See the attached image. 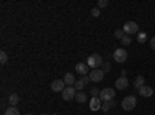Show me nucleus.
Wrapping results in <instances>:
<instances>
[{
  "label": "nucleus",
  "instance_id": "9",
  "mask_svg": "<svg viewBox=\"0 0 155 115\" xmlns=\"http://www.w3.org/2000/svg\"><path fill=\"white\" fill-rule=\"evenodd\" d=\"M115 87L118 89V90H124V89L129 87V79L126 76H120V78L115 81Z\"/></svg>",
  "mask_w": 155,
  "mask_h": 115
},
{
  "label": "nucleus",
  "instance_id": "27",
  "mask_svg": "<svg viewBox=\"0 0 155 115\" xmlns=\"http://www.w3.org/2000/svg\"><path fill=\"white\" fill-rule=\"evenodd\" d=\"M90 93H92L93 96H99V93H101V90H98L96 87H92V90H90Z\"/></svg>",
  "mask_w": 155,
  "mask_h": 115
},
{
  "label": "nucleus",
  "instance_id": "17",
  "mask_svg": "<svg viewBox=\"0 0 155 115\" xmlns=\"http://www.w3.org/2000/svg\"><path fill=\"white\" fill-rule=\"evenodd\" d=\"M5 115H20V110H19L17 107H12V106H9V107L5 110Z\"/></svg>",
  "mask_w": 155,
  "mask_h": 115
},
{
  "label": "nucleus",
  "instance_id": "13",
  "mask_svg": "<svg viewBox=\"0 0 155 115\" xmlns=\"http://www.w3.org/2000/svg\"><path fill=\"white\" fill-rule=\"evenodd\" d=\"M64 83L67 84V87H73L74 83H76L74 75H71V73H65V76H64Z\"/></svg>",
  "mask_w": 155,
  "mask_h": 115
},
{
  "label": "nucleus",
  "instance_id": "25",
  "mask_svg": "<svg viewBox=\"0 0 155 115\" xmlns=\"http://www.w3.org/2000/svg\"><path fill=\"white\" fill-rule=\"evenodd\" d=\"M99 14H101L99 8H98V6H95V8L92 9V16H93V17H99Z\"/></svg>",
  "mask_w": 155,
  "mask_h": 115
},
{
  "label": "nucleus",
  "instance_id": "6",
  "mask_svg": "<svg viewBox=\"0 0 155 115\" xmlns=\"http://www.w3.org/2000/svg\"><path fill=\"white\" fill-rule=\"evenodd\" d=\"M76 93H78V90L74 87H65V90L62 92V100L64 101H70V100L76 98Z\"/></svg>",
  "mask_w": 155,
  "mask_h": 115
},
{
  "label": "nucleus",
  "instance_id": "18",
  "mask_svg": "<svg viewBox=\"0 0 155 115\" xmlns=\"http://www.w3.org/2000/svg\"><path fill=\"white\" fill-rule=\"evenodd\" d=\"M113 106H115V101H107V103H102L101 109H102V112H109V109Z\"/></svg>",
  "mask_w": 155,
  "mask_h": 115
},
{
  "label": "nucleus",
  "instance_id": "28",
  "mask_svg": "<svg viewBox=\"0 0 155 115\" xmlns=\"http://www.w3.org/2000/svg\"><path fill=\"white\" fill-rule=\"evenodd\" d=\"M82 81H84V84H88L90 81H92V79H90V76L88 75H85V76H82V78H81Z\"/></svg>",
  "mask_w": 155,
  "mask_h": 115
},
{
  "label": "nucleus",
  "instance_id": "14",
  "mask_svg": "<svg viewBox=\"0 0 155 115\" xmlns=\"http://www.w3.org/2000/svg\"><path fill=\"white\" fill-rule=\"evenodd\" d=\"M19 101H20V98H19L17 93H11L9 98H8V103H9V106H12V107H17Z\"/></svg>",
  "mask_w": 155,
  "mask_h": 115
},
{
  "label": "nucleus",
  "instance_id": "8",
  "mask_svg": "<svg viewBox=\"0 0 155 115\" xmlns=\"http://www.w3.org/2000/svg\"><path fill=\"white\" fill-rule=\"evenodd\" d=\"M65 83H64V79H54L53 83H51V90H53V92H64V90H65Z\"/></svg>",
  "mask_w": 155,
  "mask_h": 115
},
{
  "label": "nucleus",
  "instance_id": "26",
  "mask_svg": "<svg viewBox=\"0 0 155 115\" xmlns=\"http://www.w3.org/2000/svg\"><path fill=\"white\" fill-rule=\"evenodd\" d=\"M110 69H112L110 62H104V64H102V70H104V73H106V72H109Z\"/></svg>",
  "mask_w": 155,
  "mask_h": 115
},
{
  "label": "nucleus",
  "instance_id": "30",
  "mask_svg": "<svg viewBox=\"0 0 155 115\" xmlns=\"http://www.w3.org/2000/svg\"><path fill=\"white\" fill-rule=\"evenodd\" d=\"M42 115H48V113H42Z\"/></svg>",
  "mask_w": 155,
  "mask_h": 115
},
{
  "label": "nucleus",
  "instance_id": "4",
  "mask_svg": "<svg viewBox=\"0 0 155 115\" xmlns=\"http://www.w3.org/2000/svg\"><path fill=\"white\" fill-rule=\"evenodd\" d=\"M124 33L129 34V36H132V34H138V23L137 22H126L124 23V27H123Z\"/></svg>",
  "mask_w": 155,
  "mask_h": 115
},
{
  "label": "nucleus",
  "instance_id": "24",
  "mask_svg": "<svg viewBox=\"0 0 155 115\" xmlns=\"http://www.w3.org/2000/svg\"><path fill=\"white\" fill-rule=\"evenodd\" d=\"M109 6V0H98V8H106Z\"/></svg>",
  "mask_w": 155,
  "mask_h": 115
},
{
  "label": "nucleus",
  "instance_id": "5",
  "mask_svg": "<svg viewBox=\"0 0 155 115\" xmlns=\"http://www.w3.org/2000/svg\"><path fill=\"white\" fill-rule=\"evenodd\" d=\"M113 59H115V62H120V64L126 62V59H127V52H126L124 48H116L115 52H113Z\"/></svg>",
  "mask_w": 155,
  "mask_h": 115
},
{
  "label": "nucleus",
  "instance_id": "12",
  "mask_svg": "<svg viewBox=\"0 0 155 115\" xmlns=\"http://www.w3.org/2000/svg\"><path fill=\"white\" fill-rule=\"evenodd\" d=\"M138 93H140L141 96H143V98H149V96H152V95H153V89L144 84V86L138 90Z\"/></svg>",
  "mask_w": 155,
  "mask_h": 115
},
{
  "label": "nucleus",
  "instance_id": "7",
  "mask_svg": "<svg viewBox=\"0 0 155 115\" xmlns=\"http://www.w3.org/2000/svg\"><path fill=\"white\" fill-rule=\"evenodd\" d=\"M88 76H90V79H92L93 83H99V81L104 79V70H102V69L92 70V73H90Z\"/></svg>",
  "mask_w": 155,
  "mask_h": 115
},
{
  "label": "nucleus",
  "instance_id": "29",
  "mask_svg": "<svg viewBox=\"0 0 155 115\" xmlns=\"http://www.w3.org/2000/svg\"><path fill=\"white\" fill-rule=\"evenodd\" d=\"M150 48L155 50V37H152V39H150Z\"/></svg>",
  "mask_w": 155,
  "mask_h": 115
},
{
  "label": "nucleus",
  "instance_id": "15",
  "mask_svg": "<svg viewBox=\"0 0 155 115\" xmlns=\"http://www.w3.org/2000/svg\"><path fill=\"white\" fill-rule=\"evenodd\" d=\"M144 84H146V81H144V76H141V75H140V76H137L135 81H134V87H135V89H138V90H140V89L143 87Z\"/></svg>",
  "mask_w": 155,
  "mask_h": 115
},
{
  "label": "nucleus",
  "instance_id": "32",
  "mask_svg": "<svg viewBox=\"0 0 155 115\" xmlns=\"http://www.w3.org/2000/svg\"><path fill=\"white\" fill-rule=\"evenodd\" d=\"M53 115H58V113H53Z\"/></svg>",
  "mask_w": 155,
  "mask_h": 115
},
{
  "label": "nucleus",
  "instance_id": "10",
  "mask_svg": "<svg viewBox=\"0 0 155 115\" xmlns=\"http://www.w3.org/2000/svg\"><path fill=\"white\" fill-rule=\"evenodd\" d=\"M88 66H87V62H78L76 64V73L78 75H81V76H85L88 75Z\"/></svg>",
  "mask_w": 155,
  "mask_h": 115
},
{
  "label": "nucleus",
  "instance_id": "20",
  "mask_svg": "<svg viewBox=\"0 0 155 115\" xmlns=\"http://www.w3.org/2000/svg\"><path fill=\"white\" fill-rule=\"evenodd\" d=\"M146 39H147V34H146V33H138V34H137V41H138L140 44H144Z\"/></svg>",
  "mask_w": 155,
  "mask_h": 115
},
{
  "label": "nucleus",
  "instance_id": "19",
  "mask_svg": "<svg viewBox=\"0 0 155 115\" xmlns=\"http://www.w3.org/2000/svg\"><path fill=\"white\" fill-rule=\"evenodd\" d=\"M73 87L76 89L78 92H82V89L85 87V84H84V81H82V79H79V81H76V83H74V86H73Z\"/></svg>",
  "mask_w": 155,
  "mask_h": 115
},
{
  "label": "nucleus",
  "instance_id": "2",
  "mask_svg": "<svg viewBox=\"0 0 155 115\" xmlns=\"http://www.w3.org/2000/svg\"><path fill=\"white\" fill-rule=\"evenodd\" d=\"M137 106V98L134 96V95H129V96H126L123 101H121V107L124 109V110H134V107Z\"/></svg>",
  "mask_w": 155,
  "mask_h": 115
},
{
  "label": "nucleus",
  "instance_id": "11",
  "mask_svg": "<svg viewBox=\"0 0 155 115\" xmlns=\"http://www.w3.org/2000/svg\"><path fill=\"white\" fill-rule=\"evenodd\" d=\"M101 106H102V101H101L99 96H93L92 100H90V110L96 112V110L101 109Z\"/></svg>",
  "mask_w": 155,
  "mask_h": 115
},
{
  "label": "nucleus",
  "instance_id": "31",
  "mask_svg": "<svg viewBox=\"0 0 155 115\" xmlns=\"http://www.w3.org/2000/svg\"><path fill=\"white\" fill-rule=\"evenodd\" d=\"M27 115H33V113H27Z\"/></svg>",
  "mask_w": 155,
  "mask_h": 115
},
{
  "label": "nucleus",
  "instance_id": "21",
  "mask_svg": "<svg viewBox=\"0 0 155 115\" xmlns=\"http://www.w3.org/2000/svg\"><path fill=\"white\" fill-rule=\"evenodd\" d=\"M126 36V33H124V30L123 28H118V30H115V37H116V39H123V37Z\"/></svg>",
  "mask_w": 155,
  "mask_h": 115
},
{
  "label": "nucleus",
  "instance_id": "16",
  "mask_svg": "<svg viewBox=\"0 0 155 115\" xmlns=\"http://www.w3.org/2000/svg\"><path fill=\"white\" fill-rule=\"evenodd\" d=\"M76 101H78V103H85V101H87V95H85V92H78L76 93V98H74Z\"/></svg>",
  "mask_w": 155,
  "mask_h": 115
},
{
  "label": "nucleus",
  "instance_id": "23",
  "mask_svg": "<svg viewBox=\"0 0 155 115\" xmlns=\"http://www.w3.org/2000/svg\"><path fill=\"white\" fill-rule=\"evenodd\" d=\"M8 62V55L6 52H0V64H6Z\"/></svg>",
  "mask_w": 155,
  "mask_h": 115
},
{
  "label": "nucleus",
  "instance_id": "1",
  "mask_svg": "<svg viewBox=\"0 0 155 115\" xmlns=\"http://www.w3.org/2000/svg\"><path fill=\"white\" fill-rule=\"evenodd\" d=\"M87 66L90 67V69H93V70H96V69H99V67H102V64H104V61H102V56L101 55H98V53H93V55H90L88 58H87Z\"/></svg>",
  "mask_w": 155,
  "mask_h": 115
},
{
  "label": "nucleus",
  "instance_id": "22",
  "mask_svg": "<svg viewBox=\"0 0 155 115\" xmlns=\"http://www.w3.org/2000/svg\"><path fill=\"white\" fill-rule=\"evenodd\" d=\"M130 42H132V37L129 36V34H126L123 39H121V44L124 45V47H127V45H130Z\"/></svg>",
  "mask_w": 155,
  "mask_h": 115
},
{
  "label": "nucleus",
  "instance_id": "3",
  "mask_svg": "<svg viewBox=\"0 0 155 115\" xmlns=\"http://www.w3.org/2000/svg\"><path fill=\"white\" fill-rule=\"evenodd\" d=\"M99 98H101L102 103L113 101V98H115V90H113L112 87H104V89L101 90V93H99Z\"/></svg>",
  "mask_w": 155,
  "mask_h": 115
}]
</instances>
